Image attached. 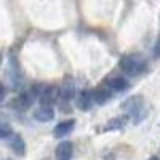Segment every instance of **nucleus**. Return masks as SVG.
Instances as JSON below:
<instances>
[{"instance_id": "obj_1", "label": "nucleus", "mask_w": 160, "mask_h": 160, "mask_svg": "<svg viewBox=\"0 0 160 160\" xmlns=\"http://www.w3.org/2000/svg\"><path fill=\"white\" fill-rule=\"evenodd\" d=\"M120 68H122V71L125 74L135 77V75H139L141 72H144L146 61L139 55H127L120 61Z\"/></svg>"}, {"instance_id": "obj_2", "label": "nucleus", "mask_w": 160, "mask_h": 160, "mask_svg": "<svg viewBox=\"0 0 160 160\" xmlns=\"http://www.w3.org/2000/svg\"><path fill=\"white\" fill-rule=\"evenodd\" d=\"M123 109L128 112V115L133 118L135 123H139L141 120L146 117V108H144V102L139 96L135 98H130L127 102H123Z\"/></svg>"}, {"instance_id": "obj_3", "label": "nucleus", "mask_w": 160, "mask_h": 160, "mask_svg": "<svg viewBox=\"0 0 160 160\" xmlns=\"http://www.w3.org/2000/svg\"><path fill=\"white\" fill-rule=\"evenodd\" d=\"M34 99H35V93H34V90L24 91V93L18 95L15 99L11 101V108H13V109H16V111H19V112L28 111L31 106H32Z\"/></svg>"}, {"instance_id": "obj_4", "label": "nucleus", "mask_w": 160, "mask_h": 160, "mask_svg": "<svg viewBox=\"0 0 160 160\" xmlns=\"http://www.w3.org/2000/svg\"><path fill=\"white\" fill-rule=\"evenodd\" d=\"M72 152H74L72 142L62 141V142L58 144V148H56V160H71L72 158Z\"/></svg>"}, {"instance_id": "obj_5", "label": "nucleus", "mask_w": 160, "mask_h": 160, "mask_svg": "<svg viewBox=\"0 0 160 160\" xmlns=\"http://www.w3.org/2000/svg\"><path fill=\"white\" fill-rule=\"evenodd\" d=\"M74 127H75V122L72 118H69V120H64V122H61V123H58L56 127H55V131H53V135H55V138H62V136H68L69 133L74 130Z\"/></svg>"}, {"instance_id": "obj_6", "label": "nucleus", "mask_w": 160, "mask_h": 160, "mask_svg": "<svg viewBox=\"0 0 160 160\" xmlns=\"http://www.w3.org/2000/svg\"><path fill=\"white\" fill-rule=\"evenodd\" d=\"M55 117V111H53L51 106H40V108L34 112V118L38 120V122H50Z\"/></svg>"}, {"instance_id": "obj_7", "label": "nucleus", "mask_w": 160, "mask_h": 160, "mask_svg": "<svg viewBox=\"0 0 160 160\" xmlns=\"http://www.w3.org/2000/svg\"><path fill=\"white\" fill-rule=\"evenodd\" d=\"M93 93L91 91H82L78 95V99H77V106H78V109L80 111H88L91 109V106H93Z\"/></svg>"}, {"instance_id": "obj_8", "label": "nucleus", "mask_w": 160, "mask_h": 160, "mask_svg": "<svg viewBox=\"0 0 160 160\" xmlns=\"http://www.w3.org/2000/svg\"><path fill=\"white\" fill-rule=\"evenodd\" d=\"M58 96V90L56 87H47L42 93H40V104H43V106H51V102L56 99Z\"/></svg>"}, {"instance_id": "obj_9", "label": "nucleus", "mask_w": 160, "mask_h": 160, "mask_svg": "<svg viewBox=\"0 0 160 160\" xmlns=\"http://www.w3.org/2000/svg\"><path fill=\"white\" fill-rule=\"evenodd\" d=\"M106 87L109 90H114V91H123L128 88V82L122 77H112V78H108L106 80Z\"/></svg>"}, {"instance_id": "obj_10", "label": "nucleus", "mask_w": 160, "mask_h": 160, "mask_svg": "<svg viewBox=\"0 0 160 160\" xmlns=\"http://www.w3.org/2000/svg\"><path fill=\"white\" fill-rule=\"evenodd\" d=\"M91 93H93V101H95L96 104H104L106 101H109L111 96H112V93L108 88H96L95 91H91Z\"/></svg>"}, {"instance_id": "obj_11", "label": "nucleus", "mask_w": 160, "mask_h": 160, "mask_svg": "<svg viewBox=\"0 0 160 160\" xmlns=\"http://www.w3.org/2000/svg\"><path fill=\"white\" fill-rule=\"evenodd\" d=\"M11 149H13V152H16L18 155L24 154V141H22L21 136H15L11 139Z\"/></svg>"}, {"instance_id": "obj_12", "label": "nucleus", "mask_w": 160, "mask_h": 160, "mask_svg": "<svg viewBox=\"0 0 160 160\" xmlns=\"http://www.w3.org/2000/svg\"><path fill=\"white\" fill-rule=\"evenodd\" d=\"M11 135V128L5 123H0V139H3V138H8Z\"/></svg>"}, {"instance_id": "obj_13", "label": "nucleus", "mask_w": 160, "mask_h": 160, "mask_svg": "<svg viewBox=\"0 0 160 160\" xmlns=\"http://www.w3.org/2000/svg\"><path fill=\"white\" fill-rule=\"evenodd\" d=\"M154 56H155V58H160V37L157 38L155 47H154Z\"/></svg>"}, {"instance_id": "obj_14", "label": "nucleus", "mask_w": 160, "mask_h": 160, "mask_svg": "<svg viewBox=\"0 0 160 160\" xmlns=\"http://www.w3.org/2000/svg\"><path fill=\"white\" fill-rule=\"evenodd\" d=\"M3 96H5V93H3V88H0V102H2Z\"/></svg>"}, {"instance_id": "obj_15", "label": "nucleus", "mask_w": 160, "mask_h": 160, "mask_svg": "<svg viewBox=\"0 0 160 160\" xmlns=\"http://www.w3.org/2000/svg\"><path fill=\"white\" fill-rule=\"evenodd\" d=\"M149 160H158V158H157V157H151Z\"/></svg>"}, {"instance_id": "obj_16", "label": "nucleus", "mask_w": 160, "mask_h": 160, "mask_svg": "<svg viewBox=\"0 0 160 160\" xmlns=\"http://www.w3.org/2000/svg\"><path fill=\"white\" fill-rule=\"evenodd\" d=\"M0 61H2V56H0Z\"/></svg>"}, {"instance_id": "obj_17", "label": "nucleus", "mask_w": 160, "mask_h": 160, "mask_svg": "<svg viewBox=\"0 0 160 160\" xmlns=\"http://www.w3.org/2000/svg\"><path fill=\"white\" fill-rule=\"evenodd\" d=\"M0 88H3V87H2V85H0Z\"/></svg>"}]
</instances>
